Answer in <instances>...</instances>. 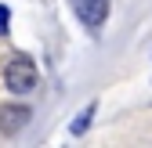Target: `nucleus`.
Listing matches in <instances>:
<instances>
[{
    "instance_id": "f257e3e1",
    "label": "nucleus",
    "mask_w": 152,
    "mask_h": 148,
    "mask_svg": "<svg viewBox=\"0 0 152 148\" xmlns=\"http://www.w3.org/2000/svg\"><path fill=\"white\" fill-rule=\"evenodd\" d=\"M4 83H7V90H15V94H29V90L36 87V65L29 62V58H11V65H7V72H4Z\"/></svg>"
},
{
    "instance_id": "f03ea898",
    "label": "nucleus",
    "mask_w": 152,
    "mask_h": 148,
    "mask_svg": "<svg viewBox=\"0 0 152 148\" xmlns=\"http://www.w3.org/2000/svg\"><path fill=\"white\" fill-rule=\"evenodd\" d=\"M72 7H76V15H80L83 25L98 29L105 22V15H109V0H72Z\"/></svg>"
},
{
    "instance_id": "7ed1b4c3",
    "label": "nucleus",
    "mask_w": 152,
    "mask_h": 148,
    "mask_svg": "<svg viewBox=\"0 0 152 148\" xmlns=\"http://www.w3.org/2000/svg\"><path fill=\"white\" fill-rule=\"evenodd\" d=\"M29 123V108L26 105H4L0 108V130L4 134H18Z\"/></svg>"
},
{
    "instance_id": "20e7f679",
    "label": "nucleus",
    "mask_w": 152,
    "mask_h": 148,
    "mask_svg": "<svg viewBox=\"0 0 152 148\" xmlns=\"http://www.w3.org/2000/svg\"><path fill=\"white\" fill-rule=\"evenodd\" d=\"M91 116H94V105H87V108H83V112H80V119H76V123H72V134H83V130H87V126H91Z\"/></svg>"
},
{
    "instance_id": "39448f33",
    "label": "nucleus",
    "mask_w": 152,
    "mask_h": 148,
    "mask_svg": "<svg viewBox=\"0 0 152 148\" xmlns=\"http://www.w3.org/2000/svg\"><path fill=\"white\" fill-rule=\"evenodd\" d=\"M7 22H11V11L0 4V33H7Z\"/></svg>"
}]
</instances>
